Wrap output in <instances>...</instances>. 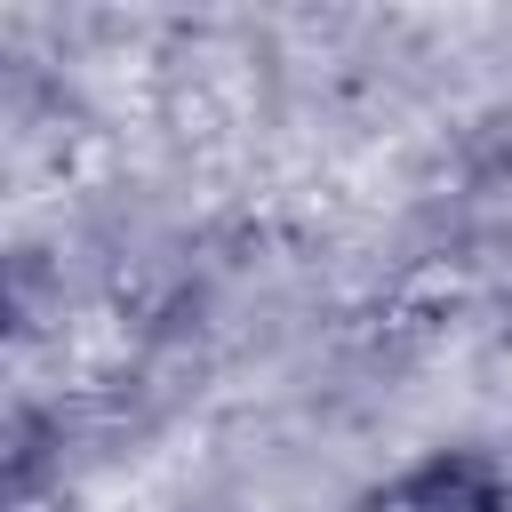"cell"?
<instances>
[{"label": "cell", "mask_w": 512, "mask_h": 512, "mask_svg": "<svg viewBox=\"0 0 512 512\" xmlns=\"http://www.w3.org/2000/svg\"><path fill=\"white\" fill-rule=\"evenodd\" d=\"M496 496L464 472V464H440V472H416L408 488H392L376 512H488Z\"/></svg>", "instance_id": "obj_1"}]
</instances>
